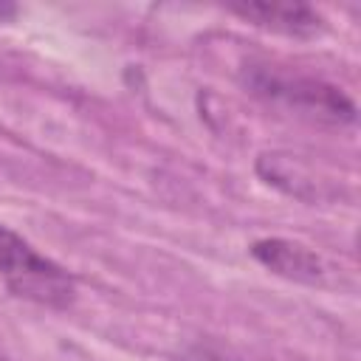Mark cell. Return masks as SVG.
I'll return each instance as SVG.
<instances>
[{
	"instance_id": "1",
	"label": "cell",
	"mask_w": 361,
	"mask_h": 361,
	"mask_svg": "<svg viewBox=\"0 0 361 361\" xmlns=\"http://www.w3.org/2000/svg\"><path fill=\"white\" fill-rule=\"evenodd\" d=\"M243 85L262 102L296 113L299 118L344 127L355 121V102L327 79L285 71L271 62H248L240 73Z\"/></svg>"
},
{
	"instance_id": "2",
	"label": "cell",
	"mask_w": 361,
	"mask_h": 361,
	"mask_svg": "<svg viewBox=\"0 0 361 361\" xmlns=\"http://www.w3.org/2000/svg\"><path fill=\"white\" fill-rule=\"evenodd\" d=\"M0 279L17 299L39 307L65 310L76 302V279L6 223H0Z\"/></svg>"
},
{
	"instance_id": "3",
	"label": "cell",
	"mask_w": 361,
	"mask_h": 361,
	"mask_svg": "<svg viewBox=\"0 0 361 361\" xmlns=\"http://www.w3.org/2000/svg\"><path fill=\"white\" fill-rule=\"evenodd\" d=\"M231 14L251 23L254 28L290 37V39H313L319 37L327 23L322 11H316L307 3H276V0H248V3H231Z\"/></svg>"
},
{
	"instance_id": "4",
	"label": "cell",
	"mask_w": 361,
	"mask_h": 361,
	"mask_svg": "<svg viewBox=\"0 0 361 361\" xmlns=\"http://www.w3.org/2000/svg\"><path fill=\"white\" fill-rule=\"evenodd\" d=\"M248 251L262 268H268L271 274H276L288 282L316 288V285H324V279H327V262L322 259V254L299 240L262 237V240H254Z\"/></svg>"
},
{
	"instance_id": "5",
	"label": "cell",
	"mask_w": 361,
	"mask_h": 361,
	"mask_svg": "<svg viewBox=\"0 0 361 361\" xmlns=\"http://www.w3.org/2000/svg\"><path fill=\"white\" fill-rule=\"evenodd\" d=\"M257 172L265 183L282 189L290 197L299 200H324L327 197V183L319 180L296 155L290 152H262L257 158Z\"/></svg>"
},
{
	"instance_id": "6",
	"label": "cell",
	"mask_w": 361,
	"mask_h": 361,
	"mask_svg": "<svg viewBox=\"0 0 361 361\" xmlns=\"http://www.w3.org/2000/svg\"><path fill=\"white\" fill-rule=\"evenodd\" d=\"M180 361H243V358H237V355H231L228 350H220V347L197 344V347H192L189 353H183Z\"/></svg>"
}]
</instances>
